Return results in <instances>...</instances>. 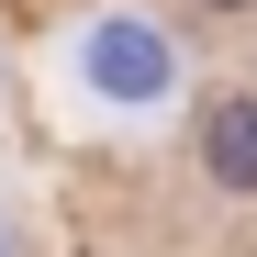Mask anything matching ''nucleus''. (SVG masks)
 Returning a JSON list of instances; mask_svg holds the SVG:
<instances>
[{"label": "nucleus", "instance_id": "nucleus-1", "mask_svg": "<svg viewBox=\"0 0 257 257\" xmlns=\"http://www.w3.org/2000/svg\"><path fill=\"white\" fill-rule=\"evenodd\" d=\"M201 168H212L224 190H246V201H257V101H246V90L201 112Z\"/></svg>", "mask_w": 257, "mask_h": 257}, {"label": "nucleus", "instance_id": "nucleus-2", "mask_svg": "<svg viewBox=\"0 0 257 257\" xmlns=\"http://www.w3.org/2000/svg\"><path fill=\"white\" fill-rule=\"evenodd\" d=\"M101 56H112V78H123V90H146V78H168V45L146 56V34H112Z\"/></svg>", "mask_w": 257, "mask_h": 257}, {"label": "nucleus", "instance_id": "nucleus-3", "mask_svg": "<svg viewBox=\"0 0 257 257\" xmlns=\"http://www.w3.org/2000/svg\"><path fill=\"white\" fill-rule=\"evenodd\" d=\"M212 12H246V0H212Z\"/></svg>", "mask_w": 257, "mask_h": 257}]
</instances>
